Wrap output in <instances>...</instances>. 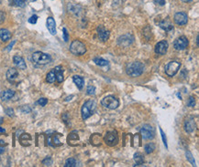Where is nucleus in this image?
<instances>
[{
	"label": "nucleus",
	"instance_id": "nucleus-1",
	"mask_svg": "<svg viewBox=\"0 0 199 167\" xmlns=\"http://www.w3.org/2000/svg\"><path fill=\"white\" fill-rule=\"evenodd\" d=\"M127 74L130 77H139L144 71V65L139 61H134L127 66Z\"/></svg>",
	"mask_w": 199,
	"mask_h": 167
},
{
	"label": "nucleus",
	"instance_id": "nucleus-31",
	"mask_svg": "<svg viewBox=\"0 0 199 167\" xmlns=\"http://www.w3.org/2000/svg\"><path fill=\"white\" fill-rule=\"evenodd\" d=\"M160 133H161V135H162V139H163V144L165 146V148H168V145H167V139H166L165 134L163 133V129L160 128Z\"/></svg>",
	"mask_w": 199,
	"mask_h": 167
},
{
	"label": "nucleus",
	"instance_id": "nucleus-42",
	"mask_svg": "<svg viewBox=\"0 0 199 167\" xmlns=\"http://www.w3.org/2000/svg\"><path fill=\"white\" fill-rule=\"evenodd\" d=\"M4 148H3V147H1V146H0V154H1V153H3V152H4Z\"/></svg>",
	"mask_w": 199,
	"mask_h": 167
},
{
	"label": "nucleus",
	"instance_id": "nucleus-34",
	"mask_svg": "<svg viewBox=\"0 0 199 167\" xmlns=\"http://www.w3.org/2000/svg\"><path fill=\"white\" fill-rule=\"evenodd\" d=\"M38 103H39L40 106H42V107H43V106H45V105L48 103V100H47V99H45V98H40V100H38Z\"/></svg>",
	"mask_w": 199,
	"mask_h": 167
},
{
	"label": "nucleus",
	"instance_id": "nucleus-24",
	"mask_svg": "<svg viewBox=\"0 0 199 167\" xmlns=\"http://www.w3.org/2000/svg\"><path fill=\"white\" fill-rule=\"evenodd\" d=\"M94 62L97 66H100V67H104V66L108 65V61L106 60V59H101V58H96V59H94Z\"/></svg>",
	"mask_w": 199,
	"mask_h": 167
},
{
	"label": "nucleus",
	"instance_id": "nucleus-12",
	"mask_svg": "<svg viewBox=\"0 0 199 167\" xmlns=\"http://www.w3.org/2000/svg\"><path fill=\"white\" fill-rule=\"evenodd\" d=\"M169 48V44L166 40H162L155 45V52L159 55H164Z\"/></svg>",
	"mask_w": 199,
	"mask_h": 167
},
{
	"label": "nucleus",
	"instance_id": "nucleus-35",
	"mask_svg": "<svg viewBox=\"0 0 199 167\" xmlns=\"http://www.w3.org/2000/svg\"><path fill=\"white\" fill-rule=\"evenodd\" d=\"M37 20H38V17H37L36 15H33V16H31V17H30L29 22H30L31 24H36V23H37Z\"/></svg>",
	"mask_w": 199,
	"mask_h": 167
},
{
	"label": "nucleus",
	"instance_id": "nucleus-33",
	"mask_svg": "<svg viewBox=\"0 0 199 167\" xmlns=\"http://www.w3.org/2000/svg\"><path fill=\"white\" fill-rule=\"evenodd\" d=\"M42 164H43L44 165H46V166H50V165H52V160H51L50 157H47L45 160L42 161Z\"/></svg>",
	"mask_w": 199,
	"mask_h": 167
},
{
	"label": "nucleus",
	"instance_id": "nucleus-10",
	"mask_svg": "<svg viewBox=\"0 0 199 167\" xmlns=\"http://www.w3.org/2000/svg\"><path fill=\"white\" fill-rule=\"evenodd\" d=\"M133 41H134L133 36H131L130 34H126V35H123V36L118 37L117 44L119 46H122V47H128V46L132 44Z\"/></svg>",
	"mask_w": 199,
	"mask_h": 167
},
{
	"label": "nucleus",
	"instance_id": "nucleus-15",
	"mask_svg": "<svg viewBox=\"0 0 199 167\" xmlns=\"http://www.w3.org/2000/svg\"><path fill=\"white\" fill-rule=\"evenodd\" d=\"M159 27L161 29H163V30H165L166 32H170L173 29V26L169 19H164L163 21H161L159 23Z\"/></svg>",
	"mask_w": 199,
	"mask_h": 167
},
{
	"label": "nucleus",
	"instance_id": "nucleus-14",
	"mask_svg": "<svg viewBox=\"0 0 199 167\" xmlns=\"http://www.w3.org/2000/svg\"><path fill=\"white\" fill-rule=\"evenodd\" d=\"M97 35H98V38L102 41H107L109 38V31L107 30L106 29H104L103 27L97 28Z\"/></svg>",
	"mask_w": 199,
	"mask_h": 167
},
{
	"label": "nucleus",
	"instance_id": "nucleus-22",
	"mask_svg": "<svg viewBox=\"0 0 199 167\" xmlns=\"http://www.w3.org/2000/svg\"><path fill=\"white\" fill-rule=\"evenodd\" d=\"M10 37H11V34L7 29H0V38L3 41H7L10 39Z\"/></svg>",
	"mask_w": 199,
	"mask_h": 167
},
{
	"label": "nucleus",
	"instance_id": "nucleus-7",
	"mask_svg": "<svg viewBox=\"0 0 199 167\" xmlns=\"http://www.w3.org/2000/svg\"><path fill=\"white\" fill-rule=\"evenodd\" d=\"M140 134L144 140H151L155 136V130L151 125L145 124L140 129Z\"/></svg>",
	"mask_w": 199,
	"mask_h": 167
},
{
	"label": "nucleus",
	"instance_id": "nucleus-30",
	"mask_svg": "<svg viewBox=\"0 0 199 167\" xmlns=\"http://www.w3.org/2000/svg\"><path fill=\"white\" fill-rule=\"evenodd\" d=\"M86 91H87V94H89V95H95V93H96V88L94 86H88Z\"/></svg>",
	"mask_w": 199,
	"mask_h": 167
},
{
	"label": "nucleus",
	"instance_id": "nucleus-4",
	"mask_svg": "<svg viewBox=\"0 0 199 167\" xmlns=\"http://www.w3.org/2000/svg\"><path fill=\"white\" fill-rule=\"evenodd\" d=\"M70 51L75 56H81L86 52V48L80 40H73L70 46Z\"/></svg>",
	"mask_w": 199,
	"mask_h": 167
},
{
	"label": "nucleus",
	"instance_id": "nucleus-9",
	"mask_svg": "<svg viewBox=\"0 0 199 167\" xmlns=\"http://www.w3.org/2000/svg\"><path fill=\"white\" fill-rule=\"evenodd\" d=\"M187 46H188V40L184 36L176 38L173 42V47L176 50H184L187 48Z\"/></svg>",
	"mask_w": 199,
	"mask_h": 167
},
{
	"label": "nucleus",
	"instance_id": "nucleus-43",
	"mask_svg": "<svg viewBox=\"0 0 199 167\" xmlns=\"http://www.w3.org/2000/svg\"><path fill=\"white\" fill-rule=\"evenodd\" d=\"M182 2H184V3H188V2H192V0H182Z\"/></svg>",
	"mask_w": 199,
	"mask_h": 167
},
{
	"label": "nucleus",
	"instance_id": "nucleus-2",
	"mask_svg": "<svg viewBox=\"0 0 199 167\" xmlns=\"http://www.w3.org/2000/svg\"><path fill=\"white\" fill-rule=\"evenodd\" d=\"M97 109V102L94 100H87L84 102V104L82 107V118L83 120H87L89 117H91L95 111Z\"/></svg>",
	"mask_w": 199,
	"mask_h": 167
},
{
	"label": "nucleus",
	"instance_id": "nucleus-16",
	"mask_svg": "<svg viewBox=\"0 0 199 167\" xmlns=\"http://www.w3.org/2000/svg\"><path fill=\"white\" fill-rule=\"evenodd\" d=\"M53 71L56 76V81L59 83H62L64 81V68L61 66H57L53 68Z\"/></svg>",
	"mask_w": 199,
	"mask_h": 167
},
{
	"label": "nucleus",
	"instance_id": "nucleus-44",
	"mask_svg": "<svg viewBox=\"0 0 199 167\" xmlns=\"http://www.w3.org/2000/svg\"><path fill=\"white\" fill-rule=\"evenodd\" d=\"M0 132H1V133H5V130H4V129H2V128L0 127Z\"/></svg>",
	"mask_w": 199,
	"mask_h": 167
},
{
	"label": "nucleus",
	"instance_id": "nucleus-39",
	"mask_svg": "<svg viewBox=\"0 0 199 167\" xmlns=\"http://www.w3.org/2000/svg\"><path fill=\"white\" fill-rule=\"evenodd\" d=\"M4 20H5V13L2 12V11H0V24L3 23Z\"/></svg>",
	"mask_w": 199,
	"mask_h": 167
},
{
	"label": "nucleus",
	"instance_id": "nucleus-26",
	"mask_svg": "<svg viewBox=\"0 0 199 167\" xmlns=\"http://www.w3.org/2000/svg\"><path fill=\"white\" fill-rule=\"evenodd\" d=\"M144 150H145V152L146 153H151L153 151L155 150V144L153 143H149L148 144H146L145 145V147H144Z\"/></svg>",
	"mask_w": 199,
	"mask_h": 167
},
{
	"label": "nucleus",
	"instance_id": "nucleus-36",
	"mask_svg": "<svg viewBox=\"0 0 199 167\" xmlns=\"http://www.w3.org/2000/svg\"><path fill=\"white\" fill-rule=\"evenodd\" d=\"M6 113H7V115L11 116V117H13V116H14V111H13L12 109H10V108H8V109H7V110H6Z\"/></svg>",
	"mask_w": 199,
	"mask_h": 167
},
{
	"label": "nucleus",
	"instance_id": "nucleus-20",
	"mask_svg": "<svg viewBox=\"0 0 199 167\" xmlns=\"http://www.w3.org/2000/svg\"><path fill=\"white\" fill-rule=\"evenodd\" d=\"M15 95V91L12 90H6L4 91L1 92V100L3 101H7V100H10L14 97Z\"/></svg>",
	"mask_w": 199,
	"mask_h": 167
},
{
	"label": "nucleus",
	"instance_id": "nucleus-25",
	"mask_svg": "<svg viewBox=\"0 0 199 167\" xmlns=\"http://www.w3.org/2000/svg\"><path fill=\"white\" fill-rule=\"evenodd\" d=\"M46 81L49 82V83H54L55 81H56V76H55V73L52 70H50V72L47 74V77H46Z\"/></svg>",
	"mask_w": 199,
	"mask_h": 167
},
{
	"label": "nucleus",
	"instance_id": "nucleus-17",
	"mask_svg": "<svg viewBox=\"0 0 199 167\" xmlns=\"http://www.w3.org/2000/svg\"><path fill=\"white\" fill-rule=\"evenodd\" d=\"M47 29L50 31L51 35H56V24H55V20L51 17L47 18Z\"/></svg>",
	"mask_w": 199,
	"mask_h": 167
},
{
	"label": "nucleus",
	"instance_id": "nucleus-5",
	"mask_svg": "<svg viewBox=\"0 0 199 167\" xmlns=\"http://www.w3.org/2000/svg\"><path fill=\"white\" fill-rule=\"evenodd\" d=\"M101 104L107 108V109H109V110H115L116 109L118 106H119V101L116 99V97L114 96H107L105 97L104 99H102L101 100Z\"/></svg>",
	"mask_w": 199,
	"mask_h": 167
},
{
	"label": "nucleus",
	"instance_id": "nucleus-29",
	"mask_svg": "<svg viewBox=\"0 0 199 167\" xmlns=\"http://www.w3.org/2000/svg\"><path fill=\"white\" fill-rule=\"evenodd\" d=\"M10 1H11L12 5H16L20 7H23L25 6V2H26V0H10Z\"/></svg>",
	"mask_w": 199,
	"mask_h": 167
},
{
	"label": "nucleus",
	"instance_id": "nucleus-40",
	"mask_svg": "<svg viewBox=\"0 0 199 167\" xmlns=\"http://www.w3.org/2000/svg\"><path fill=\"white\" fill-rule=\"evenodd\" d=\"M53 143H55V145H61V144H62V143L59 142V140L57 139V136H54V137H53Z\"/></svg>",
	"mask_w": 199,
	"mask_h": 167
},
{
	"label": "nucleus",
	"instance_id": "nucleus-13",
	"mask_svg": "<svg viewBox=\"0 0 199 167\" xmlns=\"http://www.w3.org/2000/svg\"><path fill=\"white\" fill-rule=\"evenodd\" d=\"M174 22L179 25V26H183L186 25L188 22V17L184 12H177L174 15Z\"/></svg>",
	"mask_w": 199,
	"mask_h": 167
},
{
	"label": "nucleus",
	"instance_id": "nucleus-19",
	"mask_svg": "<svg viewBox=\"0 0 199 167\" xmlns=\"http://www.w3.org/2000/svg\"><path fill=\"white\" fill-rule=\"evenodd\" d=\"M13 62H14V64H15L18 68H20V69H26V68H27L25 60H24L21 57H19V56H15V57L13 58Z\"/></svg>",
	"mask_w": 199,
	"mask_h": 167
},
{
	"label": "nucleus",
	"instance_id": "nucleus-3",
	"mask_svg": "<svg viewBox=\"0 0 199 167\" xmlns=\"http://www.w3.org/2000/svg\"><path fill=\"white\" fill-rule=\"evenodd\" d=\"M31 59H32L33 62L39 65H45L51 61V57L49 54H46V53H43L40 51L34 52Z\"/></svg>",
	"mask_w": 199,
	"mask_h": 167
},
{
	"label": "nucleus",
	"instance_id": "nucleus-37",
	"mask_svg": "<svg viewBox=\"0 0 199 167\" xmlns=\"http://www.w3.org/2000/svg\"><path fill=\"white\" fill-rule=\"evenodd\" d=\"M63 31H64V41H68V39H69V36H68V32H67L66 29H65V28H64Z\"/></svg>",
	"mask_w": 199,
	"mask_h": 167
},
{
	"label": "nucleus",
	"instance_id": "nucleus-18",
	"mask_svg": "<svg viewBox=\"0 0 199 167\" xmlns=\"http://www.w3.org/2000/svg\"><path fill=\"white\" fill-rule=\"evenodd\" d=\"M17 77H18V72H17V70L15 68H9L7 70V79L10 82L16 81V79H17Z\"/></svg>",
	"mask_w": 199,
	"mask_h": 167
},
{
	"label": "nucleus",
	"instance_id": "nucleus-6",
	"mask_svg": "<svg viewBox=\"0 0 199 167\" xmlns=\"http://www.w3.org/2000/svg\"><path fill=\"white\" fill-rule=\"evenodd\" d=\"M181 68V63L178 61H170L165 65V73L169 77H173L177 74Z\"/></svg>",
	"mask_w": 199,
	"mask_h": 167
},
{
	"label": "nucleus",
	"instance_id": "nucleus-21",
	"mask_svg": "<svg viewBox=\"0 0 199 167\" xmlns=\"http://www.w3.org/2000/svg\"><path fill=\"white\" fill-rule=\"evenodd\" d=\"M73 81L74 84L77 86V88H78L79 90H82V89H83V85H84V80H83L82 77L75 75V76L73 77Z\"/></svg>",
	"mask_w": 199,
	"mask_h": 167
},
{
	"label": "nucleus",
	"instance_id": "nucleus-8",
	"mask_svg": "<svg viewBox=\"0 0 199 167\" xmlns=\"http://www.w3.org/2000/svg\"><path fill=\"white\" fill-rule=\"evenodd\" d=\"M105 142L109 146H114L118 143V136L116 131L107 132L105 136Z\"/></svg>",
	"mask_w": 199,
	"mask_h": 167
},
{
	"label": "nucleus",
	"instance_id": "nucleus-28",
	"mask_svg": "<svg viewBox=\"0 0 199 167\" xmlns=\"http://www.w3.org/2000/svg\"><path fill=\"white\" fill-rule=\"evenodd\" d=\"M185 154H186V158H187V160L191 163V165H192L193 166H195V165H196V161H195V158L193 157V154H192L189 151H187Z\"/></svg>",
	"mask_w": 199,
	"mask_h": 167
},
{
	"label": "nucleus",
	"instance_id": "nucleus-11",
	"mask_svg": "<svg viewBox=\"0 0 199 167\" xmlns=\"http://www.w3.org/2000/svg\"><path fill=\"white\" fill-rule=\"evenodd\" d=\"M183 127H184V131L188 134H191L195 131L197 124L195 121V119L193 117H187L184 121L183 123Z\"/></svg>",
	"mask_w": 199,
	"mask_h": 167
},
{
	"label": "nucleus",
	"instance_id": "nucleus-41",
	"mask_svg": "<svg viewBox=\"0 0 199 167\" xmlns=\"http://www.w3.org/2000/svg\"><path fill=\"white\" fill-rule=\"evenodd\" d=\"M15 42H16V41H13V42H12V43H11V44H10V45H9V46L7 47V50H8V51L11 50V49H12V47H13V45L15 44Z\"/></svg>",
	"mask_w": 199,
	"mask_h": 167
},
{
	"label": "nucleus",
	"instance_id": "nucleus-23",
	"mask_svg": "<svg viewBox=\"0 0 199 167\" xmlns=\"http://www.w3.org/2000/svg\"><path fill=\"white\" fill-rule=\"evenodd\" d=\"M134 161L136 163V166H139V165H141L143 163H144V157L141 155V153L140 152H136L134 154Z\"/></svg>",
	"mask_w": 199,
	"mask_h": 167
},
{
	"label": "nucleus",
	"instance_id": "nucleus-27",
	"mask_svg": "<svg viewBox=\"0 0 199 167\" xmlns=\"http://www.w3.org/2000/svg\"><path fill=\"white\" fill-rule=\"evenodd\" d=\"M64 166L65 167H75L76 166V161H75L73 158H69V159H67L66 160Z\"/></svg>",
	"mask_w": 199,
	"mask_h": 167
},
{
	"label": "nucleus",
	"instance_id": "nucleus-38",
	"mask_svg": "<svg viewBox=\"0 0 199 167\" xmlns=\"http://www.w3.org/2000/svg\"><path fill=\"white\" fill-rule=\"evenodd\" d=\"M155 4L160 5V6H164L165 5V0H153Z\"/></svg>",
	"mask_w": 199,
	"mask_h": 167
},
{
	"label": "nucleus",
	"instance_id": "nucleus-32",
	"mask_svg": "<svg viewBox=\"0 0 199 167\" xmlns=\"http://www.w3.org/2000/svg\"><path fill=\"white\" fill-rule=\"evenodd\" d=\"M187 105H188L189 107H195V105H196V100H195V98H194V97H192V96H191V97L188 99Z\"/></svg>",
	"mask_w": 199,
	"mask_h": 167
}]
</instances>
